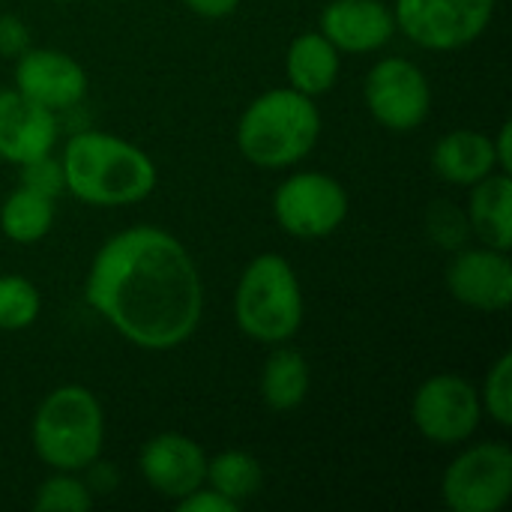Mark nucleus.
Wrapping results in <instances>:
<instances>
[{
    "label": "nucleus",
    "instance_id": "obj_4",
    "mask_svg": "<svg viewBox=\"0 0 512 512\" xmlns=\"http://www.w3.org/2000/svg\"><path fill=\"white\" fill-rule=\"evenodd\" d=\"M30 444L48 471L81 474L105 453V408L81 384L54 387L36 408Z\"/></svg>",
    "mask_w": 512,
    "mask_h": 512
},
{
    "label": "nucleus",
    "instance_id": "obj_22",
    "mask_svg": "<svg viewBox=\"0 0 512 512\" xmlns=\"http://www.w3.org/2000/svg\"><path fill=\"white\" fill-rule=\"evenodd\" d=\"M39 312H42L39 288L21 273H3L0 276V330L21 333L36 324Z\"/></svg>",
    "mask_w": 512,
    "mask_h": 512
},
{
    "label": "nucleus",
    "instance_id": "obj_28",
    "mask_svg": "<svg viewBox=\"0 0 512 512\" xmlns=\"http://www.w3.org/2000/svg\"><path fill=\"white\" fill-rule=\"evenodd\" d=\"M177 510L180 512H240V507L204 483L201 489H195V492H189L186 498H180V501H177Z\"/></svg>",
    "mask_w": 512,
    "mask_h": 512
},
{
    "label": "nucleus",
    "instance_id": "obj_7",
    "mask_svg": "<svg viewBox=\"0 0 512 512\" xmlns=\"http://www.w3.org/2000/svg\"><path fill=\"white\" fill-rule=\"evenodd\" d=\"M276 225L297 240H324L336 234L351 210L348 189L327 171H294L273 192Z\"/></svg>",
    "mask_w": 512,
    "mask_h": 512
},
{
    "label": "nucleus",
    "instance_id": "obj_6",
    "mask_svg": "<svg viewBox=\"0 0 512 512\" xmlns=\"http://www.w3.org/2000/svg\"><path fill=\"white\" fill-rule=\"evenodd\" d=\"M396 33L423 51H462L474 45L495 18L498 0H393Z\"/></svg>",
    "mask_w": 512,
    "mask_h": 512
},
{
    "label": "nucleus",
    "instance_id": "obj_25",
    "mask_svg": "<svg viewBox=\"0 0 512 512\" xmlns=\"http://www.w3.org/2000/svg\"><path fill=\"white\" fill-rule=\"evenodd\" d=\"M429 234H432V240L438 246H444L450 252L462 249L468 234H471L465 210H459V207H453L447 201H438L432 207V213H429Z\"/></svg>",
    "mask_w": 512,
    "mask_h": 512
},
{
    "label": "nucleus",
    "instance_id": "obj_19",
    "mask_svg": "<svg viewBox=\"0 0 512 512\" xmlns=\"http://www.w3.org/2000/svg\"><path fill=\"white\" fill-rule=\"evenodd\" d=\"M309 390H312L309 360L297 348H288V342L273 345L270 357L264 360L261 384H258L264 408L276 414H291L303 408V402L309 399Z\"/></svg>",
    "mask_w": 512,
    "mask_h": 512
},
{
    "label": "nucleus",
    "instance_id": "obj_33",
    "mask_svg": "<svg viewBox=\"0 0 512 512\" xmlns=\"http://www.w3.org/2000/svg\"><path fill=\"white\" fill-rule=\"evenodd\" d=\"M0 456H3V447H0Z\"/></svg>",
    "mask_w": 512,
    "mask_h": 512
},
{
    "label": "nucleus",
    "instance_id": "obj_10",
    "mask_svg": "<svg viewBox=\"0 0 512 512\" xmlns=\"http://www.w3.org/2000/svg\"><path fill=\"white\" fill-rule=\"evenodd\" d=\"M363 102L372 120L390 132H414L429 120L432 84L408 57H381L363 78Z\"/></svg>",
    "mask_w": 512,
    "mask_h": 512
},
{
    "label": "nucleus",
    "instance_id": "obj_5",
    "mask_svg": "<svg viewBox=\"0 0 512 512\" xmlns=\"http://www.w3.org/2000/svg\"><path fill=\"white\" fill-rule=\"evenodd\" d=\"M306 318L303 285L294 264L285 255H255L234 288V324L258 345L291 342Z\"/></svg>",
    "mask_w": 512,
    "mask_h": 512
},
{
    "label": "nucleus",
    "instance_id": "obj_12",
    "mask_svg": "<svg viewBox=\"0 0 512 512\" xmlns=\"http://www.w3.org/2000/svg\"><path fill=\"white\" fill-rule=\"evenodd\" d=\"M447 291L474 312H507L512 306L510 252L492 246H462L447 264Z\"/></svg>",
    "mask_w": 512,
    "mask_h": 512
},
{
    "label": "nucleus",
    "instance_id": "obj_29",
    "mask_svg": "<svg viewBox=\"0 0 512 512\" xmlns=\"http://www.w3.org/2000/svg\"><path fill=\"white\" fill-rule=\"evenodd\" d=\"M81 477H84L87 489L93 492V498H105V495H111V492L120 486V471H117V465H114V462H105L102 456H99L96 462H90V465L81 471Z\"/></svg>",
    "mask_w": 512,
    "mask_h": 512
},
{
    "label": "nucleus",
    "instance_id": "obj_27",
    "mask_svg": "<svg viewBox=\"0 0 512 512\" xmlns=\"http://www.w3.org/2000/svg\"><path fill=\"white\" fill-rule=\"evenodd\" d=\"M33 45L30 27L18 15H0V57L15 60Z\"/></svg>",
    "mask_w": 512,
    "mask_h": 512
},
{
    "label": "nucleus",
    "instance_id": "obj_1",
    "mask_svg": "<svg viewBox=\"0 0 512 512\" xmlns=\"http://www.w3.org/2000/svg\"><path fill=\"white\" fill-rule=\"evenodd\" d=\"M84 303L129 345L165 354L198 333L204 282L183 240L159 225H129L96 249Z\"/></svg>",
    "mask_w": 512,
    "mask_h": 512
},
{
    "label": "nucleus",
    "instance_id": "obj_31",
    "mask_svg": "<svg viewBox=\"0 0 512 512\" xmlns=\"http://www.w3.org/2000/svg\"><path fill=\"white\" fill-rule=\"evenodd\" d=\"M492 144H495V159H498V171H507L512 174V123L504 120L498 135H492Z\"/></svg>",
    "mask_w": 512,
    "mask_h": 512
},
{
    "label": "nucleus",
    "instance_id": "obj_20",
    "mask_svg": "<svg viewBox=\"0 0 512 512\" xmlns=\"http://www.w3.org/2000/svg\"><path fill=\"white\" fill-rule=\"evenodd\" d=\"M57 219V201L18 183L0 204V231L9 243L33 246L45 240Z\"/></svg>",
    "mask_w": 512,
    "mask_h": 512
},
{
    "label": "nucleus",
    "instance_id": "obj_11",
    "mask_svg": "<svg viewBox=\"0 0 512 512\" xmlns=\"http://www.w3.org/2000/svg\"><path fill=\"white\" fill-rule=\"evenodd\" d=\"M12 87L30 102L54 111L57 117L84 105L90 78L87 69L60 48H36L30 45L21 57H15Z\"/></svg>",
    "mask_w": 512,
    "mask_h": 512
},
{
    "label": "nucleus",
    "instance_id": "obj_21",
    "mask_svg": "<svg viewBox=\"0 0 512 512\" xmlns=\"http://www.w3.org/2000/svg\"><path fill=\"white\" fill-rule=\"evenodd\" d=\"M204 483L210 489H216L219 495H225L228 501H234L237 507H243L246 501H252L261 492L264 468L246 450H222V453L207 459V480Z\"/></svg>",
    "mask_w": 512,
    "mask_h": 512
},
{
    "label": "nucleus",
    "instance_id": "obj_9",
    "mask_svg": "<svg viewBox=\"0 0 512 512\" xmlns=\"http://www.w3.org/2000/svg\"><path fill=\"white\" fill-rule=\"evenodd\" d=\"M414 429L435 447H459L471 441L483 423L480 390L453 372L426 378L411 399Z\"/></svg>",
    "mask_w": 512,
    "mask_h": 512
},
{
    "label": "nucleus",
    "instance_id": "obj_24",
    "mask_svg": "<svg viewBox=\"0 0 512 512\" xmlns=\"http://www.w3.org/2000/svg\"><path fill=\"white\" fill-rule=\"evenodd\" d=\"M480 390V405H483V417H489L495 426H501V429H510L512 426V354H501L495 363H492V369H489V375H486V381H483V387H477Z\"/></svg>",
    "mask_w": 512,
    "mask_h": 512
},
{
    "label": "nucleus",
    "instance_id": "obj_17",
    "mask_svg": "<svg viewBox=\"0 0 512 512\" xmlns=\"http://www.w3.org/2000/svg\"><path fill=\"white\" fill-rule=\"evenodd\" d=\"M339 75H342V54L321 30L297 33L288 42V51H285L288 87L318 99L336 87Z\"/></svg>",
    "mask_w": 512,
    "mask_h": 512
},
{
    "label": "nucleus",
    "instance_id": "obj_2",
    "mask_svg": "<svg viewBox=\"0 0 512 512\" xmlns=\"http://www.w3.org/2000/svg\"><path fill=\"white\" fill-rule=\"evenodd\" d=\"M63 183L87 207H132L159 186V168L147 150L102 129H78L60 150Z\"/></svg>",
    "mask_w": 512,
    "mask_h": 512
},
{
    "label": "nucleus",
    "instance_id": "obj_18",
    "mask_svg": "<svg viewBox=\"0 0 512 512\" xmlns=\"http://www.w3.org/2000/svg\"><path fill=\"white\" fill-rule=\"evenodd\" d=\"M468 228L483 246L510 252L512 249V177L492 171L468 189Z\"/></svg>",
    "mask_w": 512,
    "mask_h": 512
},
{
    "label": "nucleus",
    "instance_id": "obj_14",
    "mask_svg": "<svg viewBox=\"0 0 512 512\" xmlns=\"http://www.w3.org/2000/svg\"><path fill=\"white\" fill-rule=\"evenodd\" d=\"M60 135V117L15 87H0V159L9 165H27L54 153Z\"/></svg>",
    "mask_w": 512,
    "mask_h": 512
},
{
    "label": "nucleus",
    "instance_id": "obj_8",
    "mask_svg": "<svg viewBox=\"0 0 512 512\" xmlns=\"http://www.w3.org/2000/svg\"><path fill=\"white\" fill-rule=\"evenodd\" d=\"M441 498L453 512H501L512 498V450L504 441L465 447L441 477Z\"/></svg>",
    "mask_w": 512,
    "mask_h": 512
},
{
    "label": "nucleus",
    "instance_id": "obj_15",
    "mask_svg": "<svg viewBox=\"0 0 512 512\" xmlns=\"http://www.w3.org/2000/svg\"><path fill=\"white\" fill-rule=\"evenodd\" d=\"M318 30L339 54H375L393 42L396 18L384 0H330L321 9Z\"/></svg>",
    "mask_w": 512,
    "mask_h": 512
},
{
    "label": "nucleus",
    "instance_id": "obj_13",
    "mask_svg": "<svg viewBox=\"0 0 512 512\" xmlns=\"http://www.w3.org/2000/svg\"><path fill=\"white\" fill-rule=\"evenodd\" d=\"M207 459L210 456L195 438L183 432H159L144 441L138 453V474L150 492L177 504L180 498L204 486Z\"/></svg>",
    "mask_w": 512,
    "mask_h": 512
},
{
    "label": "nucleus",
    "instance_id": "obj_32",
    "mask_svg": "<svg viewBox=\"0 0 512 512\" xmlns=\"http://www.w3.org/2000/svg\"><path fill=\"white\" fill-rule=\"evenodd\" d=\"M57 3H69V0H57Z\"/></svg>",
    "mask_w": 512,
    "mask_h": 512
},
{
    "label": "nucleus",
    "instance_id": "obj_26",
    "mask_svg": "<svg viewBox=\"0 0 512 512\" xmlns=\"http://www.w3.org/2000/svg\"><path fill=\"white\" fill-rule=\"evenodd\" d=\"M18 183L39 192V195H48V198H60L66 192V183H63V168H60V156L48 153V156H39L27 165L18 168Z\"/></svg>",
    "mask_w": 512,
    "mask_h": 512
},
{
    "label": "nucleus",
    "instance_id": "obj_3",
    "mask_svg": "<svg viewBox=\"0 0 512 512\" xmlns=\"http://www.w3.org/2000/svg\"><path fill=\"white\" fill-rule=\"evenodd\" d=\"M234 141L240 156L261 171L297 168L321 141V108L288 84L264 90L243 108Z\"/></svg>",
    "mask_w": 512,
    "mask_h": 512
},
{
    "label": "nucleus",
    "instance_id": "obj_16",
    "mask_svg": "<svg viewBox=\"0 0 512 512\" xmlns=\"http://www.w3.org/2000/svg\"><path fill=\"white\" fill-rule=\"evenodd\" d=\"M432 171L459 189H471L492 171H498L492 135L480 129H453L432 147Z\"/></svg>",
    "mask_w": 512,
    "mask_h": 512
},
{
    "label": "nucleus",
    "instance_id": "obj_30",
    "mask_svg": "<svg viewBox=\"0 0 512 512\" xmlns=\"http://www.w3.org/2000/svg\"><path fill=\"white\" fill-rule=\"evenodd\" d=\"M183 6L198 15V18H207V21H219V18H228L240 9V0H183Z\"/></svg>",
    "mask_w": 512,
    "mask_h": 512
},
{
    "label": "nucleus",
    "instance_id": "obj_23",
    "mask_svg": "<svg viewBox=\"0 0 512 512\" xmlns=\"http://www.w3.org/2000/svg\"><path fill=\"white\" fill-rule=\"evenodd\" d=\"M96 504L93 492L87 489L81 474L72 471H51L30 501L36 512H87Z\"/></svg>",
    "mask_w": 512,
    "mask_h": 512
}]
</instances>
